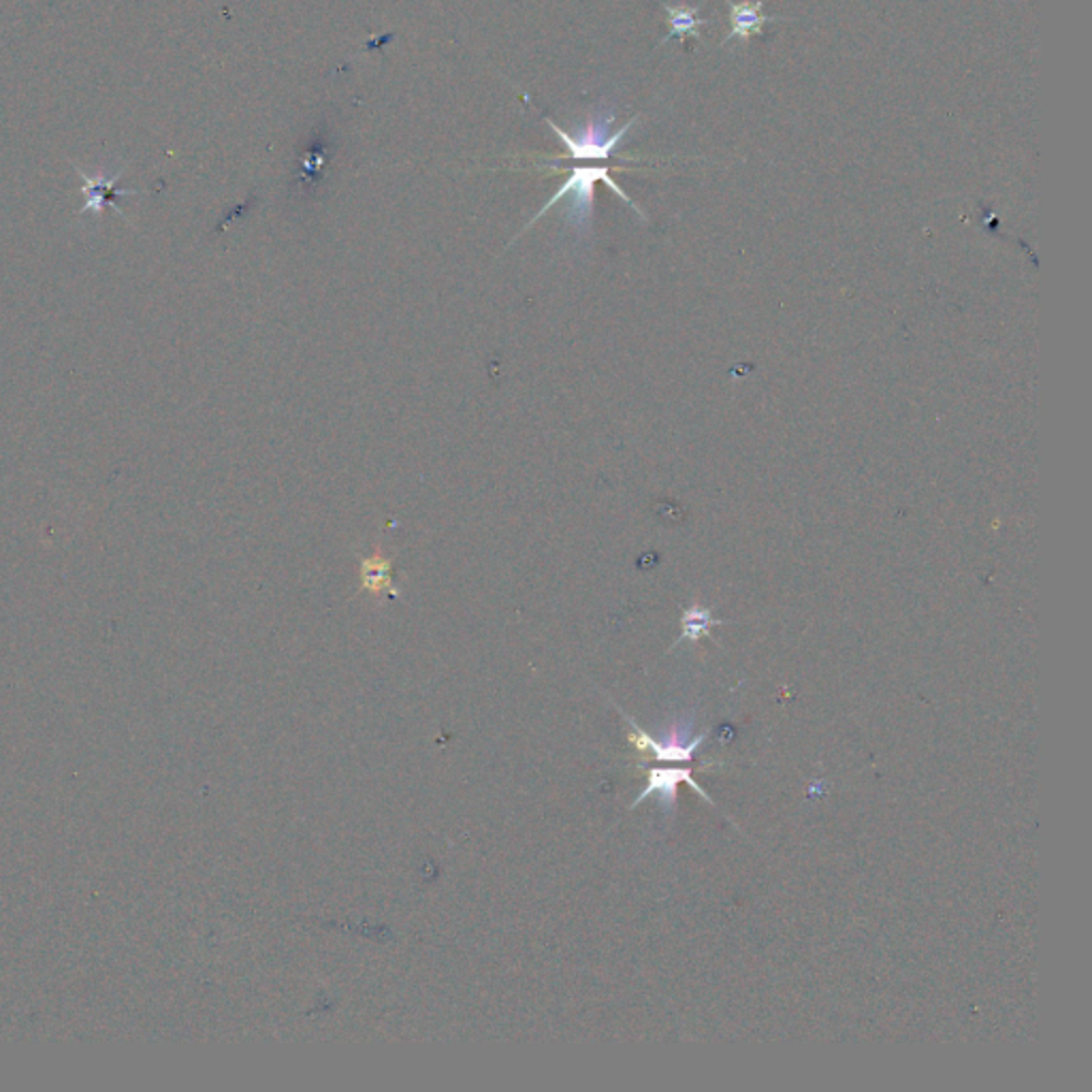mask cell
<instances>
[{"mask_svg":"<svg viewBox=\"0 0 1092 1092\" xmlns=\"http://www.w3.org/2000/svg\"><path fill=\"white\" fill-rule=\"evenodd\" d=\"M681 783H687L694 792H698L709 805H712L711 796L694 781L692 768H649L647 785L636 796V801L632 803V808L638 807L640 803H645L649 796H658V803H660V807H662L665 815H672L674 808H676V792H679Z\"/></svg>","mask_w":1092,"mask_h":1092,"instance_id":"obj_4","label":"cell"},{"mask_svg":"<svg viewBox=\"0 0 1092 1092\" xmlns=\"http://www.w3.org/2000/svg\"><path fill=\"white\" fill-rule=\"evenodd\" d=\"M75 171H77V176H80V178H82V182H84V189H82V192H84V205H82V209H80V216H84V214L100 216V214H103V209H105L107 205H111V207H113L120 216H124V212H122V209H120V205H118V199H120V196H133V194H137V191H122V189H116L124 171H120V173H116V176H111V178H107L105 173L91 176V173H86L84 169H80L77 165H75Z\"/></svg>","mask_w":1092,"mask_h":1092,"instance_id":"obj_5","label":"cell"},{"mask_svg":"<svg viewBox=\"0 0 1092 1092\" xmlns=\"http://www.w3.org/2000/svg\"><path fill=\"white\" fill-rule=\"evenodd\" d=\"M725 2H728V9H730V33L723 39V44L736 39V41H741L745 46L752 37L761 35L768 24L781 20V17H766V15H761L764 0H754V2L752 0H743V2L725 0Z\"/></svg>","mask_w":1092,"mask_h":1092,"instance_id":"obj_6","label":"cell"},{"mask_svg":"<svg viewBox=\"0 0 1092 1092\" xmlns=\"http://www.w3.org/2000/svg\"><path fill=\"white\" fill-rule=\"evenodd\" d=\"M602 182L607 184L611 191L615 192L617 196H621L640 218H645V214L640 212V207L625 194V192L619 189L617 182L611 178V169L609 167H572L568 169V178L566 182L560 187V191L555 192L547 205L529 220V227H533L555 203L560 201H568L566 205V220L571 225L572 229L578 233V236H585L589 229H591V218H593V194H596V184Z\"/></svg>","mask_w":1092,"mask_h":1092,"instance_id":"obj_1","label":"cell"},{"mask_svg":"<svg viewBox=\"0 0 1092 1092\" xmlns=\"http://www.w3.org/2000/svg\"><path fill=\"white\" fill-rule=\"evenodd\" d=\"M668 13V24H670V35H665L662 46L668 44L672 37H679L685 41V37H700V28L709 24V20H700V7H689V4H664Z\"/></svg>","mask_w":1092,"mask_h":1092,"instance_id":"obj_8","label":"cell"},{"mask_svg":"<svg viewBox=\"0 0 1092 1092\" xmlns=\"http://www.w3.org/2000/svg\"><path fill=\"white\" fill-rule=\"evenodd\" d=\"M544 120L551 127V131L562 140V143L568 149V154H564V156H560V158L553 160V163H560V160H566V158L568 160H609L617 152L619 145L625 140V135L629 133V129L636 124L638 118H632L627 124H623L619 131L613 133L615 109L613 107H600L572 135L571 133H566L564 129H560L551 118H544Z\"/></svg>","mask_w":1092,"mask_h":1092,"instance_id":"obj_2","label":"cell"},{"mask_svg":"<svg viewBox=\"0 0 1092 1092\" xmlns=\"http://www.w3.org/2000/svg\"><path fill=\"white\" fill-rule=\"evenodd\" d=\"M725 623L728 621L715 617L709 609L692 604L689 609L683 611V617H681V636L674 643V647L681 645V643H696L703 636H711V627L725 625Z\"/></svg>","mask_w":1092,"mask_h":1092,"instance_id":"obj_9","label":"cell"},{"mask_svg":"<svg viewBox=\"0 0 1092 1092\" xmlns=\"http://www.w3.org/2000/svg\"><path fill=\"white\" fill-rule=\"evenodd\" d=\"M361 585L372 596L381 598L384 593L397 596L393 585V562L386 560L379 551L361 562Z\"/></svg>","mask_w":1092,"mask_h":1092,"instance_id":"obj_7","label":"cell"},{"mask_svg":"<svg viewBox=\"0 0 1092 1092\" xmlns=\"http://www.w3.org/2000/svg\"><path fill=\"white\" fill-rule=\"evenodd\" d=\"M623 719L629 723V743L643 752L651 754L658 761H692L698 747L707 741V732L694 736V715H681L668 730L662 732L660 739H653L645 730L638 728L632 717L621 712Z\"/></svg>","mask_w":1092,"mask_h":1092,"instance_id":"obj_3","label":"cell"}]
</instances>
